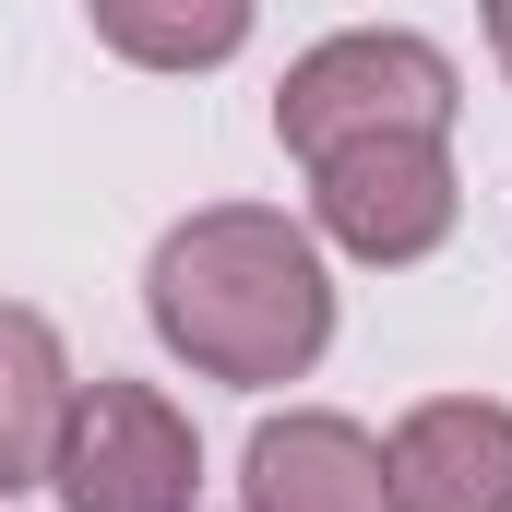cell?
I'll return each mask as SVG.
<instances>
[{
	"label": "cell",
	"mask_w": 512,
	"mask_h": 512,
	"mask_svg": "<svg viewBox=\"0 0 512 512\" xmlns=\"http://www.w3.org/2000/svg\"><path fill=\"white\" fill-rule=\"evenodd\" d=\"M393 512H512V405L501 393H429L382 441Z\"/></svg>",
	"instance_id": "5"
},
{
	"label": "cell",
	"mask_w": 512,
	"mask_h": 512,
	"mask_svg": "<svg viewBox=\"0 0 512 512\" xmlns=\"http://www.w3.org/2000/svg\"><path fill=\"white\" fill-rule=\"evenodd\" d=\"M96 36L143 72H215L251 48V0H84Z\"/></svg>",
	"instance_id": "8"
},
{
	"label": "cell",
	"mask_w": 512,
	"mask_h": 512,
	"mask_svg": "<svg viewBox=\"0 0 512 512\" xmlns=\"http://www.w3.org/2000/svg\"><path fill=\"white\" fill-rule=\"evenodd\" d=\"M489 48H501V72H512V0H489Z\"/></svg>",
	"instance_id": "9"
},
{
	"label": "cell",
	"mask_w": 512,
	"mask_h": 512,
	"mask_svg": "<svg viewBox=\"0 0 512 512\" xmlns=\"http://www.w3.org/2000/svg\"><path fill=\"white\" fill-rule=\"evenodd\" d=\"M48 489H60V512H191L203 441L155 382H72Z\"/></svg>",
	"instance_id": "3"
},
{
	"label": "cell",
	"mask_w": 512,
	"mask_h": 512,
	"mask_svg": "<svg viewBox=\"0 0 512 512\" xmlns=\"http://www.w3.org/2000/svg\"><path fill=\"white\" fill-rule=\"evenodd\" d=\"M310 215H322L334 251H358V262H429L453 239L465 191H453L441 131H370V143L310 155Z\"/></svg>",
	"instance_id": "4"
},
{
	"label": "cell",
	"mask_w": 512,
	"mask_h": 512,
	"mask_svg": "<svg viewBox=\"0 0 512 512\" xmlns=\"http://www.w3.org/2000/svg\"><path fill=\"white\" fill-rule=\"evenodd\" d=\"M239 501L251 512H393V477H382V441L334 405H286L262 417L251 453H239Z\"/></svg>",
	"instance_id": "6"
},
{
	"label": "cell",
	"mask_w": 512,
	"mask_h": 512,
	"mask_svg": "<svg viewBox=\"0 0 512 512\" xmlns=\"http://www.w3.org/2000/svg\"><path fill=\"white\" fill-rule=\"evenodd\" d=\"M143 310L167 334V358H191L203 382L274 393L334 346V274L322 239L262 215V203H203L179 215L143 262Z\"/></svg>",
	"instance_id": "1"
},
{
	"label": "cell",
	"mask_w": 512,
	"mask_h": 512,
	"mask_svg": "<svg viewBox=\"0 0 512 512\" xmlns=\"http://www.w3.org/2000/svg\"><path fill=\"white\" fill-rule=\"evenodd\" d=\"M60 417H72V358L48 334V310H12L0 298V501L12 489H48Z\"/></svg>",
	"instance_id": "7"
},
{
	"label": "cell",
	"mask_w": 512,
	"mask_h": 512,
	"mask_svg": "<svg viewBox=\"0 0 512 512\" xmlns=\"http://www.w3.org/2000/svg\"><path fill=\"white\" fill-rule=\"evenodd\" d=\"M465 108V72L405 36V24H358V36H322L286 84H274V143L310 167L334 143H370V131H453Z\"/></svg>",
	"instance_id": "2"
}]
</instances>
